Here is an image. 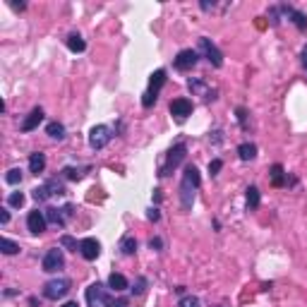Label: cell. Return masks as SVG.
Instances as JSON below:
<instances>
[{
  "label": "cell",
  "instance_id": "6da1fadb",
  "mask_svg": "<svg viewBox=\"0 0 307 307\" xmlns=\"http://www.w3.org/2000/svg\"><path fill=\"white\" fill-rule=\"evenodd\" d=\"M202 185V175L197 171V166H187L183 180H180V206L183 211H190L192 204H195V192Z\"/></svg>",
  "mask_w": 307,
  "mask_h": 307
},
{
  "label": "cell",
  "instance_id": "7a4b0ae2",
  "mask_svg": "<svg viewBox=\"0 0 307 307\" xmlns=\"http://www.w3.org/2000/svg\"><path fill=\"white\" fill-rule=\"evenodd\" d=\"M185 156H187V147H185V142H178L171 151H168V156H166V163L161 166V171H159V175L161 178H168V175L173 173L175 168L185 161Z\"/></svg>",
  "mask_w": 307,
  "mask_h": 307
},
{
  "label": "cell",
  "instance_id": "3957f363",
  "mask_svg": "<svg viewBox=\"0 0 307 307\" xmlns=\"http://www.w3.org/2000/svg\"><path fill=\"white\" fill-rule=\"evenodd\" d=\"M166 70H156L154 75H151V80H149V89L144 92V99H142V106L144 108H151L154 103H156V99H159V92L161 87L166 84Z\"/></svg>",
  "mask_w": 307,
  "mask_h": 307
},
{
  "label": "cell",
  "instance_id": "277c9868",
  "mask_svg": "<svg viewBox=\"0 0 307 307\" xmlns=\"http://www.w3.org/2000/svg\"><path fill=\"white\" fill-rule=\"evenodd\" d=\"M70 286H72V281L65 279V276H60V279H51L46 286H43V298H48V300H60V298H65L67 295Z\"/></svg>",
  "mask_w": 307,
  "mask_h": 307
},
{
  "label": "cell",
  "instance_id": "5b68a950",
  "mask_svg": "<svg viewBox=\"0 0 307 307\" xmlns=\"http://www.w3.org/2000/svg\"><path fill=\"white\" fill-rule=\"evenodd\" d=\"M110 139H113V130L108 127V125H96L92 127V132H89V144L92 149H106L110 144Z\"/></svg>",
  "mask_w": 307,
  "mask_h": 307
},
{
  "label": "cell",
  "instance_id": "8992f818",
  "mask_svg": "<svg viewBox=\"0 0 307 307\" xmlns=\"http://www.w3.org/2000/svg\"><path fill=\"white\" fill-rule=\"evenodd\" d=\"M200 55H204L209 63L214 67H221L223 65V53L216 48V43L211 39H206V36H202L200 39Z\"/></svg>",
  "mask_w": 307,
  "mask_h": 307
},
{
  "label": "cell",
  "instance_id": "52a82bcc",
  "mask_svg": "<svg viewBox=\"0 0 307 307\" xmlns=\"http://www.w3.org/2000/svg\"><path fill=\"white\" fill-rule=\"evenodd\" d=\"M65 267V257H63V250H48L46 257H43V271L46 274H55V271H60V269Z\"/></svg>",
  "mask_w": 307,
  "mask_h": 307
},
{
  "label": "cell",
  "instance_id": "ba28073f",
  "mask_svg": "<svg viewBox=\"0 0 307 307\" xmlns=\"http://www.w3.org/2000/svg\"><path fill=\"white\" fill-rule=\"evenodd\" d=\"M187 87H190V92L195 94V96H202L204 101H214L216 99V89L209 87V84L204 80H200V77H192V80L187 82Z\"/></svg>",
  "mask_w": 307,
  "mask_h": 307
},
{
  "label": "cell",
  "instance_id": "9c48e42d",
  "mask_svg": "<svg viewBox=\"0 0 307 307\" xmlns=\"http://www.w3.org/2000/svg\"><path fill=\"white\" fill-rule=\"evenodd\" d=\"M200 63V51H192V48H185V51H180V53L175 55V67L180 70V72H187V70H192V67Z\"/></svg>",
  "mask_w": 307,
  "mask_h": 307
},
{
  "label": "cell",
  "instance_id": "30bf717a",
  "mask_svg": "<svg viewBox=\"0 0 307 307\" xmlns=\"http://www.w3.org/2000/svg\"><path fill=\"white\" fill-rule=\"evenodd\" d=\"M103 300H106V288H103V283L96 281L87 288V307H101Z\"/></svg>",
  "mask_w": 307,
  "mask_h": 307
},
{
  "label": "cell",
  "instance_id": "8fae6325",
  "mask_svg": "<svg viewBox=\"0 0 307 307\" xmlns=\"http://www.w3.org/2000/svg\"><path fill=\"white\" fill-rule=\"evenodd\" d=\"M192 110H195V106H192V101L190 99H173L171 101V115H175L178 120H185L187 115H192Z\"/></svg>",
  "mask_w": 307,
  "mask_h": 307
},
{
  "label": "cell",
  "instance_id": "7c38bea8",
  "mask_svg": "<svg viewBox=\"0 0 307 307\" xmlns=\"http://www.w3.org/2000/svg\"><path fill=\"white\" fill-rule=\"evenodd\" d=\"M46 223H48V221H46V214H43V211H39V209H36V211H29L27 228L31 235H41V233L46 230Z\"/></svg>",
  "mask_w": 307,
  "mask_h": 307
},
{
  "label": "cell",
  "instance_id": "4fadbf2b",
  "mask_svg": "<svg viewBox=\"0 0 307 307\" xmlns=\"http://www.w3.org/2000/svg\"><path fill=\"white\" fill-rule=\"evenodd\" d=\"M80 254L87 262H94V259L101 254V242L96 240V238H84V240L80 242Z\"/></svg>",
  "mask_w": 307,
  "mask_h": 307
},
{
  "label": "cell",
  "instance_id": "5bb4252c",
  "mask_svg": "<svg viewBox=\"0 0 307 307\" xmlns=\"http://www.w3.org/2000/svg\"><path fill=\"white\" fill-rule=\"evenodd\" d=\"M279 10H281V14H286V17L293 22L295 27L300 29V31H305V29H307V14L305 12L295 10V7H291V5H279Z\"/></svg>",
  "mask_w": 307,
  "mask_h": 307
},
{
  "label": "cell",
  "instance_id": "9a60e30c",
  "mask_svg": "<svg viewBox=\"0 0 307 307\" xmlns=\"http://www.w3.org/2000/svg\"><path fill=\"white\" fill-rule=\"evenodd\" d=\"M41 120H43V108L36 106L31 108V113H29L27 118H24V122H22V132H31V130H36L41 125Z\"/></svg>",
  "mask_w": 307,
  "mask_h": 307
},
{
  "label": "cell",
  "instance_id": "2e32d148",
  "mask_svg": "<svg viewBox=\"0 0 307 307\" xmlns=\"http://www.w3.org/2000/svg\"><path fill=\"white\" fill-rule=\"evenodd\" d=\"M60 173H63V178H65V180H72V183H77V180H82L84 175L89 173V166H80V168H75V166H65V168H63Z\"/></svg>",
  "mask_w": 307,
  "mask_h": 307
},
{
  "label": "cell",
  "instance_id": "e0dca14e",
  "mask_svg": "<svg viewBox=\"0 0 307 307\" xmlns=\"http://www.w3.org/2000/svg\"><path fill=\"white\" fill-rule=\"evenodd\" d=\"M29 171L34 175H39L46 171V154H41V151H34L31 156H29Z\"/></svg>",
  "mask_w": 307,
  "mask_h": 307
},
{
  "label": "cell",
  "instance_id": "ac0fdd59",
  "mask_svg": "<svg viewBox=\"0 0 307 307\" xmlns=\"http://www.w3.org/2000/svg\"><path fill=\"white\" fill-rule=\"evenodd\" d=\"M43 214H46V221H48L51 226H58V228L65 226V214H63V209H53V206H48Z\"/></svg>",
  "mask_w": 307,
  "mask_h": 307
},
{
  "label": "cell",
  "instance_id": "d6986e66",
  "mask_svg": "<svg viewBox=\"0 0 307 307\" xmlns=\"http://www.w3.org/2000/svg\"><path fill=\"white\" fill-rule=\"evenodd\" d=\"M269 175H271V185L274 187H283L286 183H288V180H286V171H283L281 163H274L271 171H269Z\"/></svg>",
  "mask_w": 307,
  "mask_h": 307
},
{
  "label": "cell",
  "instance_id": "ffe728a7",
  "mask_svg": "<svg viewBox=\"0 0 307 307\" xmlns=\"http://www.w3.org/2000/svg\"><path fill=\"white\" fill-rule=\"evenodd\" d=\"M46 134L51 137V139H65V125L63 122H58V120H53V122H48L46 125Z\"/></svg>",
  "mask_w": 307,
  "mask_h": 307
},
{
  "label": "cell",
  "instance_id": "44dd1931",
  "mask_svg": "<svg viewBox=\"0 0 307 307\" xmlns=\"http://www.w3.org/2000/svg\"><path fill=\"white\" fill-rule=\"evenodd\" d=\"M245 200H247V209H257V206L262 204V195H259V190L252 185V187H247Z\"/></svg>",
  "mask_w": 307,
  "mask_h": 307
},
{
  "label": "cell",
  "instance_id": "7402d4cb",
  "mask_svg": "<svg viewBox=\"0 0 307 307\" xmlns=\"http://www.w3.org/2000/svg\"><path fill=\"white\" fill-rule=\"evenodd\" d=\"M46 187H48V192H51V197H60V195H65V183L63 180H58V178H51V180H46Z\"/></svg>",
  "mask_w": 307,
  "mask_h": 307
},
{
  "label": "cell",
  "instance_id": "603a6c76",
  "mask_svg": "<svg viewBox=\"0 0 307 307\" xmlns=\"http://www.w3.org/2000/svg\"><path fill=\"white\" fill-rule=\"evenodd\" d=\"M238 156L242 161H252L257 156V147H254L252 142H242L240 147H238Z\"/></svg>",
  "mask_w": 307,
  "mask_h": 307
},
{
  "label": "cell",
  "instance_id": "cb8c5ba5",
  "mask_svg": "<svg viewBox=\"0 0 307 307\" xmlns=\"http://www.w3.org/2000/svg\"><path fill=\"white\" fill-rule=\"evenodd\" d=\"M67 48H70L72 53H82V51L87 48V43H84V39H82L80 34H70V36H67Z\"/></svg>",
  "mask_w": 307,
  "mask_h": 307
},
{
  "label": "cell",
  "instance_id": "d4e9b609",
  "mask_svg": "<svg viewBox=\"0 0 307 307\" xmlns=\"http://www.w3.org/2000/svg\"><path fill=\"white\" fill-rule=\"evenodd\" d=\"M108 286H110L115 293H120V291L127 288V279H125L122 274H110V276H108Z\"/></svg>",
  "mask_w": 307,
  "mask_h": 307
},
{
  "label": "cell",
  "instance_id": "484cf974",
  "mask_svg": "<svg viewBox=\"0 0 307 307\" xmlns=\"http://www.w3.org/2000/svg\"><path fill=\"white\" fill-rule=\"evenodd\" d=\"M120 252L127 254V257L137 252V240H134L132 235H125V238L120 240Z\"/></svg>",
  "mask_w": 307,
  "mask_h": 307
},
{
  "label": "cell",
  "instance_id": "4316f807",
  "mask_svg": "<svg viewBox=\"0 0 307 307\" xmlns=\"http://www.w3.org/2000/svg\"><path fill=\"white\" fill-rule=\"evenodd\" d=\"M0 250H2V254H17L19 252V245L14 240H10V238H2L0 240Z\"/></svg>",
  "mask_w": 307,
  "mask_h": 307
},
{
  "label": "cell",
  "instance_id": "83f0119b",
  "mask_svg": "<svg viewBox=\"0 0 307 307\" xmlns=\"http://www.w3.org/2000/svg\"><path fill=\"white\" fill-rule=\"evenodd\" d=\"M60 247H65L70 252H80V242L75 240L72 235H63V238H60Z\"/></svg>",
  "mask_w": 307,
  "mask_h": 307
},
{
  "label": "cell",
  "instance_id": "f1b7e54d",
  "mask_svg": "<svg viewBox=\"0 0 307 307\" xmlns=\"http://www.w3.org/2000/svg\"><path fill=\"white\" fill-rule=\"evenodd\" d=\"M5 183H7V185H19V183H22V171H19V168H10L7 175H5Z\"/></svg>",
  "mask_w": 307,
  "mask_h": 307
},
{
  "label": "cell",
  "instance_id": "f546056e",
  "mask_svg": "<svg viewBox=\"0 0 307 307\" xmlns=\"http://www.w3.org/2000/svg\"><path fill=\"white\" fill-rule=\"evenodd\" d=\"M31 197H34L36 202H46L48 197H51V192H48V187H46V185H39V187H34V190H31Z\"/></svg>",
  "mask_w": 307,
  "mask_h": 307
},
{
  "label": "cell",
  "instance_id": "4dcf8cb0",
  "mask_svg": "<svg viewBox=\"0 0 307 307\" xmlns=\"http://www.w3.org/2000/svg\"><path fill=\"white\" fill-rule=\"evenodd\" d=\"M103 305H106V307H127V305H130V300H127V298H108V295H106Z\"/></svg>",
  "mask_w": 307,
  "mask_h": 307
},
{
  "label": "cell",
  "instance_id": "1f68e13d",
  "mask_svg": "<svg viewBox=\"0 0 307 307\" xmlns=\"http://www.w3.org/2000/svg\"><path fill=\"white\" fill-rule=\"evenodd\" d=\"M24 200H27V197H24L22 192H12V195L7 197V204L14 206V209H19V206H24Z\"/></svg>",
  "mask_w": 307,
  "mask_h": 307
},
{
  "label": "cell",
  "instance_id": "d6a6232c",
  "mask_svg": "<svg viewBox=\"0 0 307 307\" xmlns=\"http://www.w3.org/2000/svg\"><path fill=\"white\" fill-rule=\"evenodd\" d=\"M178 307H202V303L200 298H195V295H185V298H180Z\"/></svg>",
  "mask_w": 307,
  "mask_h": 307
},
{
  "label": "cell",
  "instance_id": "836d02e7",
  "mask_svg": "<svg viewBox=\"0 0 307 307\" xmlns=\"http://www.w3.org/2000/svg\"><path fill=\"white\" fill-rule=\"evenodd\" d=\"M147 286H149V281L144 279V276H139V279L134 281V286H132V293L134 295H142L144 291H147Z\"/></svg>",
  "mask_w": 307,
  "mask_h": 307
},
{
  "label": "cell",
  "instance_id": "e575fe53",
  "mask_svg": "<svg viewBox=\"0 0 307 307\" xmlns=\"http://www.w3.org/2000/svg\"><path fill=\"white\" fill-rule=\"evenodd\" d=\"M235 115H238V122H240V127L242 130H247V110L245 108H235Z\"/></svg>",
  "mask_w": 307,
  "mask_h": 307
},
{
  "label": "cell",
  "instance_id": "d590c367",
  "mask_svg": "<svg viewBox=\"0 0 307 307\" xmlns=\"http://www.w3.org/2000/svg\"><path fill=\"white\" fill-rule=\"evenodd\" d=\"M221 168H223V161H221V159H214L211 163H209V173H211V175H218V171H221Z\"/></svg>",
  "mask_w": 307,
  "mask_h": 307
},
{
  "label": "cell",
  "instance_id": "8d00e7d4",
  "mask_svg": "<svg viewBox=\"0 0 307 307\" xmlns=\"http://www.w3.org/2000/svg\"><path fill=\"white\" fill-rule=\"evenodd\" d=\"M279 5H276V7H271V10H269V17H271V24H274V27H276V24H279L281 19H279Z\"/></svg>",
  "mask_w": 307,
  "mask_h": 307
},
{
  "label": "cell",
  "instance_id": "74e56055",
  "mask_svg": "<svg viewBox=\"0 0 307 307\" xmlns=\"http://www.w3.org/2000/svg\"><path fill=\"white\" fill-rule=\"evenodd\" d=\"M149 247L156 250V252H161V250H163V240H161V238H151V240H149Z\"/></svg>",
  "mask_w": 307,
  "mask_h": 307
},
{
  "label": "cell",
  "instance_id": "f35d334b",
  "mask_svg": "<svg viewBox=\"0 0 307 307\" xmlns=\"http://www.w3.org/2000/svg\"><path fill=\"white\" fill-rule=\"evenodd\" d=\"M147 218H149V221H159V218H161V214H159V209H149V214H147Z\"/></svg>",
  "mask_w": 307,
  "mask_h": 307
},
{
  "label": "cell",
  "instance_id": "ab89813d",
  "mask_svg": "<svg viewBox=\"0 0 307 307\" xmlns=\"http://www.w3.org/2000/svg\"><path fill=\"white\" fill-rule=\"evenodd\" d=\"M200 7L204 10V12H209V10H214V2H209V0H202Z\"/></svg>",
  "mask_w": 307,
  "mask_h": 307
},
{
  "label": "cell",
  "instance_id": "60d3db41",
  "mask_svg": "<svg viewBox=\"0 0 307 307\" xmlns=\"http://www.w3.org/2000/svg\"><path fill=\"white\" fill-rule=\"evenodd\" d=\"M63 214H65V218H70V216L75 214V206H72V204H65V206H63Z\"/></svg>",
  "mask_w": 307,
  "mask_h": 307
},
{
  "label": "cell",
  "instance_id": "b9f144b4",
  "mask_svg": "<svg viewBox=\"0 0 307 307\" xmlns=\"http://www.w3.org/2000/svg\"><path fill=\"white\" fill-rule=\"evenodd\" d=\"M10 221V211L7 209H0V223H7Z\"/></svg>",
  "mask_w": 307,
  "mask_h": 307
},
{
  "label": "cell",
  "instance_id": "7bdbcfd3",
  "mask_svg": "<svg viewBox=\"0 0 307 307\" xmlns=\"http://www.w3.org/2000/svg\"><path fill=\"white\" fill-rule=\"evenodd\" d=\"M303 65L307 67V43H305V48H303Z\"/></svg>",
  "mask_w": 307,
  "mask_h": 307
},
{
  "label": "cell",
  "instance_id": "ee69618b",
  "mask_svg": "<svg viewBox=\"0 0 307 307\" xmlns=\"http://www.w3.org/2000/svg\"><path fill=\"white\" fill-rule=\"evenodd\" d=\"M29 305H31V307H39V300H36V298H29Z\"/></svg>",
  "mask_w": 307,
  "mask_h": 307
},
{
  "label": "cell",
  "instance_id": "f6af8a7d",
  "mask_svg": "<svg viewBox=\"0 0 307 307\" xmlns=\"http://www.w3.org/2000/svg\"><path fill=\"white\" fill-rule=\"evenodd\" d=\"M63 307H80V305H77V303H72V300H70V303H65V305H63Z\"/></svg>",
  "mask_w": 307,
  "mask_h": 307
}]
</instances>
